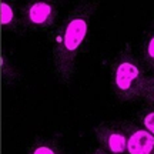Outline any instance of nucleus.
<instances>
[{"label": "nucleus", "instance_id": "obj_1", "mask_svg": "<svg viewBox=\"0 0 154 154\" xmlns=\"http://www.w3.org/2000/svg\"><path fill=\"white\" fill-rule=\"evenodd\" d=\"M96 3H87L76 7L61 23L53 47V67L56 76L63 83H70L77 59L87 42L91 17Z\"/></svg>", "mask_w": 154, "mask_h": 154}, {"label": "nucleus", "instance_id": "obj_2", "mask_svg": "<svg viewBox=\"0 0 154 154\" xmlns=\"http://www.w3.org/2000/svg\"><path fill=\"white\" fill-rule=\"evenodd\" d=\"M147 72L127 47L114 59L110 67V86L114 96L121 101L143 100Z\"/></svg>", "mask_w": 154, "mask_h": 154}, {"label": "nucleus", "instance_id": "obj_3", "mask_svg": "<svg viewBox=\"0 0 154 154\" xmlns=\"http://www.w3.org/2000/svg\"><path fill=\"white\" fill-rule=\"evenodd\" d=\"M59 17L57 5L49 0H33L29 2L23 9L22 22L24 27L36 32H46L54 26Z\"/></svg>", "mask_w": 154, "mask_h": 154}, {"label": "nucleus", "instance_id": "obj_4", "mask_svg": "<svg viewBox=\"0 0 154 154\" xmlns=\"http://www.w3.org/2000/svg\"><path fill=\"white\" fill-rule=\"evenodd\" d=\"M96 138L101 149L110 154L127 153V130L124 124L119 123H101L94 128Z\"/></svg>", "mask_w": 154, "mask_h": 154}, {"label": "nucleus", "instance_id": "obj_5", "mask_svg": "<svg viewBox=\"0 0 154 154\" xmlns=\"http://www.w3.org/2000/svg\"><path fill=\"white\" fill-rule=\"evenodd\" d=\"M127 130L126 154H154V136L141 126L124 123Z\"/></svg>", "mask_w": 154, "mask_h": 154}, {"label": "nucleus", "instance_id": "obj_6", "mask_svg": "<svg viewBox=\"0 0 154 154\" xmlns=\"http://www.w3.org/2000/svg\"><path fill=\"white\" fill-rule=\"evenodd\" d=\"M141 63L146 70H154V26H151L143 36Z\"/></svg>", "mask_w": 154, "mask_h": 154}, {"label": "nucleus", "instance_id": "obj_7", "mask_svg": "<svg viewBox=\"0 0 154 154\" xmlns=\"http://www.w3.org/2000/svg\"><path fill=\"white\" fill-rule=\"evenodd\" d=\"M20 24L14 7L7 2H0V26L5 30H16Z\"/></svg>", "mask_w": 154, "mask_h": 154}, {"label": "nucleus", "instance_id": "obj_8", "mask_svg": "<svg viewBox=\"0 0 154 154\" xmlns=\"http://www.w3.org/2000/svg\"><path fill=\"white\" fill-rule=\"evenodd\" d=\"M26 154H64L59 144L49 138H37L29 147Z\"/></svg>", "mask_w": 154, "mask_h": 154}, {"label": "nucleus", "instance_id": "obj_9", "mask_svg": "<svg viewBox=\"0 0 154 154\" xmlns=\"http://www.w3.org/2000/svg\"><path fill=\"white\" fill-rule=\"evenodd\" d=\"M138 124L154 136V104H149L137 114Z\"/></svg>", "mask_w": 154, "mask_h": 154}, {"label": "nucleus", "instance_id": "obj_10", "mask_svg": "<svg viewBox=\"0 0 154 154\" xmlns=\"http://www.w3.org/2000/svg\"><path fill=\"white\" fill-rule=\"evenodd\" d=\"M143 100L147 101L149 104H154V73L147 74V80H146L143 91Z\"/></svg>", "mask_w": 154, "mask_h": 154}, {"label": "nucleus", "instance_id": "obj_11", "mask_svg": "<svg viewBox=\"0 0 154 154\" xmlns=\"http://www.w3.org/2000/svg\"><path fill=\"white\" fill-rule=\"evenodd\" d=\"M88 154H110V153H107L104 149H101V147H100V149H94L93 151H90Z\"/></svg>", "mask_w": 154, "mask_h": 154}]
</instances>
